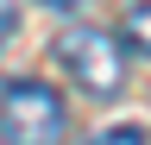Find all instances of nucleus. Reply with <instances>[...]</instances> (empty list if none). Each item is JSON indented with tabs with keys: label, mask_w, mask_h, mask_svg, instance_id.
<instances>
[{
	"label": "nucleus",
	"mask_w": 151,
	"mask_h": 145,
	"mask_svg": "<svg viewBox=\"0 0 151 145\" xmlns=\"http://www.w3.org/2000/svg\"><path fill=\"white\" fill-rule=\"evenodd\" d=\"M0 133H6V145H63V133H69L63 95L32 82V76H6V88H0Z\"/></svg>",
	"instance_id": "2"
},
{
	"label": "nucleus",
	"mask_w": 151,
	"mask_h": 145,
	"mask_svg": "<svg viewBox=\"0 0 151 145\" xmlns=\"http://www.w3.org/2000/svg\"><path fill=\"white\" fill-rule=\"evenodd\" d=\"M126 38L120 32H101V25H69L63 38H57V63L69 69L76 82H82L88 101H113L126 88Z\"/></svg>",
	"instance_id": "1"
},
{
	"label": "nucleus",
	"mask_w": 151,
	"mask_h": 145,
	"mask_svg": "<svg viewBox=\"0 0 151 145\" xmlns=\"http://www.w3.org/2000/svg\"><path fill=\"white\" fill-rule=\"evenodd\" d=\"M120 32H126V44L139 50V57H151V0H132L126 19H120Z\"/></svg>",
	"instance_id": "3"
},
{
	"label": "nucleus",
	"mask_w": 151,
	"mask_h": 145,
	"mask_svg": "<svg viewBox=\"0 0 151 145\" xmlns=\"http://www.w3.org/2000/svg\"><path fill=\"white\" fill-rule=\"evenodd\" d=\"M82 145H145V126H132V120H120V126H101V133H88Z\"/></svg>",
	"instance_id": "4"
},
{
	"label": "nucleus",
	"mask_w": 151,
	"mask_h": 145,
	"mask_svg": "<svg viewBox=\"0 0 151 145\" xmlns=\"http://www.w3.org/2000/svg\"><path fill=\"white\" fill-rule=\"evenodd\" d=\"M44 6H57V13H76V6H82V0H44Z\"/></svg>",
	"instance_id": "5"
}]
</instances>
